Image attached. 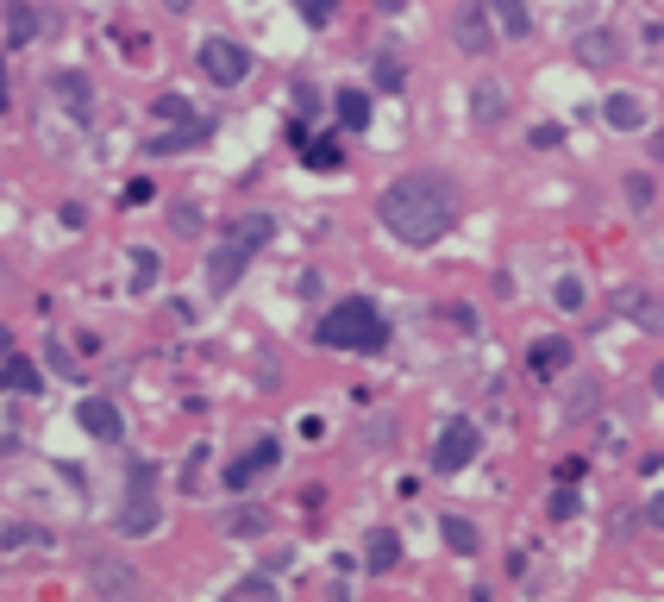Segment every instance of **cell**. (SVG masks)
I'll return each instance as SVG.
<instances>
[{
	"label": "cell",
	"mask_w": 664,
	"mask_h": 602,
	"mask_svg": "<svg viewBox=\"0 0 664 602\" xmlns=\"http://www.w3.org/2000/svg\"><path fill=\"white\" fill-rule=\"evenodd\" d=\"M314 339H320V345H345V352H383L389 327H383V314H376V301L351 295V301H339V308L320 314Z\"/></svg>",
	"instance_id": "7a4b0ae2"
},
{
	"label": "cell",
	"mask_w": 664,
	"mask_h": 602,
	"mask_svg": "<svg viewBox=\"0 0 664 602\" xmlns=\"http://www.w3.org/2000/svg\"><path fill=\"white\" fill-rule=\"evenodd\" d=\"M51 95L63 101L69 120H88V113H94V88H88V76H76V69H57V76H51Z\"/></svg>",
	"instance_id": "9c48e42d"
},
{
	"label": "cell",
	"mask_w": 664,
	"mask_h": 602,
	"mask_svg": "<svg viewBox=\"0 0 664 602\" xmlns=\"http://www.w3.org/2000/svg\"><path fill=\"white\" fill-rule=\"evenodd\" d=\"M552 301H558L564 314H577V308H583V283H577V276H558V283H552Z\"/></svg>",
	"instance_id": "4316f807"
},
{
	"label": "cell",
	"mask_w": 664,
	"mask_h": 602,
	"mask_svg": "<svg viewBox=\"0 0 664 602\" xmlns=\"http://www.w3.org/2000/svg\"><path fill=\"white\" fill-rule=\"evenodd\" d=\"M646 521H652V527H664V496H652V502H646Z\"/></svg>",
	"instance_id": "8d00e7d4"
},
{
	"label": "cell",
	"mask_w": 664,
	"mask_h": 602,
	"mask_svg": "<svg viewBox=\"0 0 664 602\" xmlns=\"http://www.w3.org/2000/svg\"><path fill=\"white\" fill-rule=\"evenodd\" d=\"M527 370L533 377H564V370H571V339H533V352H527Z\"/></svg>",
	"instance_id": "7c38bea8"
},
{
	"label": "cell",
	"mask_w": 664,
	"mask_h": 602,
	"mask_svg": "<svg viewBox=\"0 0 664 602\" xmlns=\"http://www.w3.org/2000/svg\"><path fill=\"white\" fill-rule=\"evenodd\" d=\"M32 32H38V13L26 7V0H13V7H7V38H13V44H26Z\"/></svg>",
	"instance_id": "cb8c5ba5"
},
{
	"label": "cell",
	"mask_w": 664,
	"mask_h": 602,
	"mask_svg": "<svg viewBox=\"0 0 664 602\" xmlns=\"http://www.w3.org/2000/svg\"><path fill=\"white\" fill-rule=\"evenodd\" d=\"M470 120H477V126H502L508 120V88L495 76H483L477 88H470Z\"/></svg>",
	"instance_id": "30bf717a"
},
{
	"label": "cell",
	"mask_w": 664,
	"mask_h": 602,
	"mask_svg": "<svg viewBox=\"0 0 664 602\" xmlns=\"http://www.w3.org/2000/svg\"><path fill=\"white\" fill-rule=\"evenodd\" d=\"M652 389H658V396H664V364H658V370H652Z\"/></svg>",
	"instance_id": "f35d334b"
},
{
	"label": "cell",
	"mask_w": 664,
	"mask_h": 602,
	"mask_svg": "<svg viewBox=\"0 0 664 602\" xmlns=\"http://www.w3.org/2000/svg\"><path fill=\"white\" fill-rule=\"evenodd\" d=\"M376 82H383V88H401V57H395V51L376 57Z\"/></svg>",
	"instance_id": "1f68e13d"
},
{
	"label": "cell",
	"mask_w": 664,
	"mask_h": 602,
	"mask_svg": "<svg viewBox=\"0 0 664 602\" xmlns=\"http://www.w3.org/2000/svg\"><path fill=\"white\" fill-rule=\"evenodd\" d=\"M0 546L19 552V546H44V527H26V521H7V534H0Z\"/></svg>",
	"instance_id": "484cf974"
},
{
	"label": "cell",
	"mask_w": 664,
	"mask_h": 602,
	"mask_svg": "<svg viewBox=\"0 0 664 602\" xmlns=\"http://www.w3.org/2000/svg\"><path fill=\"white\" fill-rule=\"evenodd\" d=\"M76 421H82V433L88 439H101V446H113V439L126 433V421H120V408H113L107 396H88L82 408H76Z\"/></svg>",
	"instance_id": "ba28073f"
},
{
	"label": "cell",
	"mask_w": 664,
	"mask_h": 602,
	"mask_svg": "<svg viewBox=\"0 0 664 602\" xmlns=\"http://www.w3.org/2000/svg\"><path fill=\"white\" fill-rule=\"evenodd\" d=\"M577 57L583 63H614V57H621V38H614V32H583L577 38Z\"/></svg>",
	"instance_id": "ffe728a7"
},
{
	"label": "cell",
	"mask_w": 664,
	"mask_h": 602,
	"mask_svg": "<svg viewBox=\"0 0 664 602\" xmlns=\"http://www.w3.org/2000/svg\"><path fill=\"white\" fill-rule=\"evenodd\" d=\"M376 7H383V13H401V0H376Z\"/></svg>",
	"instance_id": "60d3db41"
},
{
	"label": "cell",
	"mask_w": 664,
	"mask_h": 602,
	"mask_svg": "<svg viewBox=\"0 0 664 602\" xmlns=\"http://www.w3.org/2000/svg\"><path fill=\"white\" fill-rule=\"evenodd\" d=\"M596 396H602L596 383H577V389H571V408H564V414H571V421H583V414L596 408Z\"/></svg>",
	"instance_id": "f1b7e54d"
},
{
	"label": "cell",
	"mask_w": 664,
	"mask_h": 602,
	"mask_svg": "<svg viewBox=\"0 0 664 602\" xmlns=\"http://www.w3.org/2000/svg\"><path fill=\"white\" fill-rule=\"evenodd\" d=\"M176 7H188V0H176Z\"/></svg>",
	"instance_id": "7bdbcfd3"
},
{
	"label": "cell",
	"mask_w": 664,
	"mask_h": 602,
	"mask_svg": "<svg viewBox=\"0 0 664 602\" xmlns=\"http://www.w3.org/2000/svg\"><path fill=\"white\" fill-rule=\"evenodd\" d=\"M452 38L464 44L470 57H489V44H495V26H489V0H464V7L452 13Z\"/></svg>",
	"instance_id": "8992f818"
},
{
	"label": "cell",
	"mask_w": 664,
	"mask_h": 602,
	"mask_svg": "<svg viewBox=\"0 0 664 602\" xmlns=\"http://www.w3.org/2000/svg\"><path fill=\"white\" fill-rule=\"evenodd\" d=\"M0 107H7V88H0Z\"/></svg>",
	"instance_id": "b9f144b4"
},
{
	"label": "cell",
	"mask_w": 664,
	"mask_h": 602,
	"mask_svg": "<svg viewBox=\"0 0 664 602\" xmlns=\"http://www.w3.org/2000/svg\"><path fill=\"white\" fill-rule=\"evenodd\" d=\"M621 308H627V320H633V327L664 333V301H658V295H646V289H627V295H621Z\"/></svg>",
	"instance_id": "5bb4252c"
},
{
	"label": "cell",
	"mask_w": 664,
	"mask_h": 602,
	"mask_svg": "<svg viewBox=\"0 0 664 602\" xmlns=\"http://www.w3.org/2000/svg\"><path fill=\"white\" fill-rule=\"evenodd\" d=\"M232 596H276V577L251 571V577H239V584H232Z\"/></svg>",
	"instance_id": "f546056e"
},
{
	"label": "cell",
	"mask_w": 664,
	"mask_h": 602,
	"mask_svg": "<svg viewBox=\"0 0 664 602\" xmlns=\"http://www.w3.org/2000/svg\"><path fill=\"white\" fill-rule=\"evenodd\" d=\"M458 182L445 176V170H408V176H395L383 201H376V214H383V233L401 239V245H439L445 233L458 226Z\"/></svg>",
	"instance_id": "6da1fadb"
},
{
	"label": "cell",
	"mask_w": 664,
	"mask_h": 602,
	"mask_svg": "<svg viewBox=\"0 0 664 602\" xmlns=\"http://www.w3.org/2000/svg\"><path fill=\"white\" fill-rule=\"evenodd\" d=\"M652 157H664V132H652Z\"/></svg>",
	"instance_id": "ab89813d"
},
{
	"label": "cell",
	"mask_w": 664,
	"mask_h": 602,
	"mask_svg": "<svg viewBox=\"0 0 664 602\" xmlns=\"http://www.w3.org/2000/svg\"><path fill=\"white\" fill-rule=\"evenodd\" d=\"M439 534H445V546H452V552H464V559L483 546V540H477V527H470L464 515H445V521H439Z\"/></svg>",
	"instance_id": "7402d4cb"
},
{
	"label": "cell",
	"mask_w": 664,
	"mask_h": 602,
	"mask_svg": "<svg viewBox=\"0 0 664 602\" xmlns=\"http://www.w3.org/2000/svg\"><path fill=\"white\" fill-rule=\"evenodd\" d=\"M364 565L370 571H395L401 565V534H395V527H376V534L364 540Z\"/></svg>",
	"instance_id": "9a60e30c"
},
{
	"label": "cell",
	"mask_w": 664,
	"mask_h": 602,
	"mask_svg": "<svg viewBox=\"0 0 664 602\" xmlns=\"http://www.w3.org/2000/svg\"><path fill=\"white\" fill-rule=\"evenodd\" d=\"M558 138H564L558 126H533V145H539V151H552V145H558Z\"/></svg>",
	"instance_id": "d590c367"
},
{
	"label": "cell",
	"mask_w": 664,
	"mask_h": 602,
	"mask_svg": "<svg viewBox=\"0 0 664 602\" xmlns=\"http://www.w3.org/2000/svg\"><path fill=\"white\" fill-rule=\"evenodd\" d=\"M7 352H13V333H7V327H0V358H7Z\"/></svg>",
	"instance_id": "74e56055"
},
{
	"label": "cell",
	"mask_w": 664,
	"mask_h": 602,
	"mask_svg": "<svg viewBox=\"0 0 664 602\" xmlns=\"http://www.w3.org/2000/svg\"><path fill=\"white\" fill-rule=\"evenodd\" d=\"M571 515H583V496L577 490H558L552 496V521H571Z\"/></svg>",
	"instance_id": "4dcf8cb0"
},
{
	"label": "cell",
	"mask_w": 664,
	"mask_h": 602,
	"mask_svg": "<svg viewBox=\"0 0 664 602\" xmlns=\"http://www.w3.org/2000/svg\"><path fill=\"white\" fill-rule=\"evenodd\" d=\"M332 7H339V0H301V19H307V26H326Z\"/></svg>",
	"instance_id": "d6a6232c"
},
{
	"label": "cell",
	"mask_w": 664,
	"mask_h": 602,
	"mask_svg": "<svg viewBox=\"0 0 664 602\" xmlns=\"http://www.w3.org/2000/svg\"><path fill=\"white\" fill-rule=\"evenodd\" d=\"M145 289H157V251L138 245L132 251V295H145Z\"/></svg>",
	"instance_id": "603a6c76"
},
{
	"label": "cell",
	"mask_w": 664,
	"mask_h": 602,
	"mask_svg": "<svg viewBox=\"0 0 664 602\" xmlns=\"http://www.w3.org/2000/svg\"><path fill=\"white\" fill-rule=\"evenodd\" d=\"M489 13H495V26H502L508 38H527V32H533V19H527L520 0H489Z\"/></svg>",
	"instance_id": "44dd1931"
},
{
	"label": "cell",
	"mask_w": 664,
	"mask_h": 602,
	"mask_svg": "<svg viewBox=\"0 0 664 602\" xmlns=\"http://www.w3.org/2000/svg\"><path fill=\"white\" fill-rule=\"evenodd\" d=\"M307 164H314V170H339L345 157H339V145H332V138H320V145H307Z\"/></svg>",
	"instance_id": "83f0119b"
},
{
	"label": "cell",
	"mask_w": 664,
	"mask_h": 602,
	"mask_svg": "<svg viewBox=\"0 0 664 602\" xmlns=\"http://www.w3.org/2000/svg\"><path fill=\"white\" fill-rule=\"evenodd\" d=\"M332 107H339V126L345 132H364L370 126V95H358V88H339V101H332Z\"/></svg>",
	"instance_id": "d6986e66"
},
{
	"label": "cell",
	"mask_w": 664,
	"mask_h": 602,
	"mask_svg": "<svg viewBox=\"0 0 664 602\" xmlns=\"http://www.w3.org/2000/svg\"><path fill=\"white\" fill-rule=\"evenodd\" d=\"M38 364L32 358H0V389H13V396H38Z\"/></svg>",
	"instance_id": "e0dca14e"
},
{
	"label": "cell",
	"mask_w": 664,
	"mask_h": 602,
	"mask_svg": "<svg viewBox=\"0 0 664 602\" xmlns=\"http://www.w3.org/2000/svg\"><path fill=\"white\" fill-rule=\"evenodd\" d=\"M201 76L213 88H239L251 76V51L239 38H201Z\"/></svg>",
	"instance_id": "277c9868"
},
{
	"label": "cell",
	"mask_w": 664,
	"mask_h": 602,
	"mask_svg": "<svg viewBox=\"0 0 664 602\" xmlns=\"http://www.w3.org/2000/svg\"><path fill=\"white\" fill-rule=\"evenodd\" d=\"M88 590H94V596H132L138 577H132L120 559H88Z\"/></svg>",
	"instance_id": "8fae6325"
},
{
	"label": "cell",
	"mask_w": 664,
	"mask_h": 602,
	"mask_svg": "<svg viewBox=\"0 0 664 602\" xmlns=\"http://www.w3.org/2000/svg\"><path fill=\"white\" fill-rule=\"evenodd\" d=\"M276 458H282V446H276V439H257V446L239 458V465L226 471V483H232V490H245V483H251L257 471H276Z\"/></svg>",
	"instance_id": "4fadbf2b"
},
{
	"label": "cell",
	"mask_w": 664,
	"mask_h": 602,
	"mask_svg": "<svg viewBox=\"0 0 664 602\" xmlns=\"http://www.w3.org/2000/svg\"><path fill=\"white\" fill-rule=\"evenodd\" d=\"M602 120L614 132H639V126H646V107H639V95H608L602 101Z\"/></svg>",
	"instance_id": "2e32d148"
},
{
	"label": "cell",
	"mask_w": 664,
	"mask_h": 602,
	"mask_svg": "<svg viewBox=\"0 0 664 602\" xmlns=\"http://www.w3.org/2000/svg\"><path fill=\"white\" fill-rule=\"evenodd\" d=\"M151 483H157L151 465H132V471H126V515H120V534H132V540L157 534V521H163V508H157V496H151Z\"/></svg>",
	"instance_id": "3957f363"
},
{
	"label": "cell",
	"mask_w": 664,
	"mask_h": 602,
	"mask_svg": "<svg viewBox=\"0 0 664 602\" xmlns=\"http://www.w3.org/2000/svg\"><path fill=\"white\" fill-rule=\"evenodd\" d=\"M627 201L633 207H652V176H627Z\"/></svg>",
	"instance_id": "836d02e7"
},
{
	"label": "cell",
	"mask_w": 664,
	"mask_h": 602,
	"mask_svg": "<svg viewBox=\"0 0 664 602\" xmlns=\"http://www.w3.org/2000/svg\"><path fill=\"white\" fill-rule=\"evenodd\" d=\"M477 452H483V433L470 427V421H445V427H439V439H433V465H439L445 477L464 471Z\"/></svg>",
	"instance_id": "5b68a950"
},
{
	"label": "cell",
	"mask_w": 664,
	"mask_h": 602,
	"mask_svg": "<svg viewBox=\"0 0 664 602\" xmlns=\"http://www.w3.org/2000/svg\"><path fill=\"white\" fill-rule=\"evenodd\" d=\"M270 233H276V220H270V214H245V220H232V226H226V239H239V245H251V251H264Z\"/></svg>",
	"instance_id": "ac0fdd59"
},
{
	"label": "cell",
	"mask_w": 664,
	"mask_h": 602,
	"mask_svg": "<svg viewBox=\"0 0 664 602\" xmlns=\"http://www.w3.org/2000/svg\"><path fill=\"white\" fill-rule=\"evenodd\" d=\"M264 527H270V515H264V508H232V515H226V534H264Z\"/></svg>",
	"instance_id": "d4e9b609"
},
{
	"label": "cell",
	"mask_w": 664,
	"mask_h": 602,
	"mask_svg": "<svg viewBox=\"0 0 664 602\" xmlns=\"http://www.w3.org/2000/svg\"><path fill=\"white\" fill-rule=\"evenodd\" d=\"M251 258H257L251 245H239V239H220V245H213V258H207V289H213V295H226V289L245 276V264H251Z\"/></svg>",
	"instance_id": "52a82bcc"
},
{
	"label": "cell",
	"mask_w": 664,
	"mask_h": 602,
	"mask_svg": "<svg viewBox=\"0 0 664 602\" xmlns=\"http://www.w3.org/2000/svg\"><path fill=\"white\" fill-rule=\"evenodd\" d=\"M157 120H188V101L182 95H163L157 101Z\"/></svg>",
	"instance_id": "e575fe53"
}]
</instances>
